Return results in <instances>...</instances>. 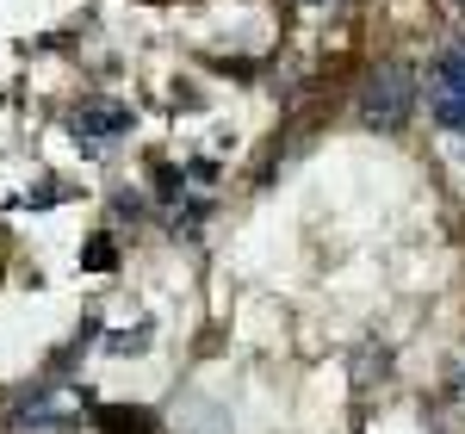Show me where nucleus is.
<instances>
[{"label":"nucleus","instance_id":"nucleus-1","mask_svg":"<svg viewBox=\"0 0 465 434\" xmlns=\"http://www.w3.org/2000/svg\"><path fill=\"white\" fill-rule=\"evenodd\" d=\"M416 112V69L410 63H379L360 81V124L366 131H403Z\"/></svg>","mask_w":465,"mask_h":434},{"label":"nucleus","instance_id":"nucleus-2","mask_svg":"<svg viewBox=\"0 0 465 434\" xmlns=\"http://www.w3.org/2000/svg\"><path fill=\"white\" fill-rule=\"evenodd\" d=\"M69 131H74L81 149H106L131 131V106H124V100H81V106L69 112Z\"/></svg>","mask_w":465,"mask_h":434},{"label":"nucleus","instance_id":"nucleus-3","mask_svg":"<svg viewBox=\"0 0 465 434\" xmlns=\"http://www.w3.org/2000/svg\"><path fill=\"white\" fill-rule=\"evenodd\" d=\"M429 112L447 124V131H465V63L447 50L429 69Z\"/></svg>","mask_w":465,"mask_h":434},{"label":"nucleus","instance_id":"nucleus-4","mask_svg":"<svg viewBox=\"0 0 465 434\" xmlns=\"http://www.w3.org/2000/svg\"><path fill=\"white\" fill-rule=\"evenodd\" d=\"M94 429L100 434H155V416L137 403H100L94 409Z\"/></svg>","mask_w":465,"mask_h":434},{"label":"nucleus","instance_id":"nucleus-5","mask_svg":"<svg viewBox=\"0 0 465 434\" xmlns=\"http://www.w3.org/2000/svg\"><path fill=\"white\" fill-rule=\"evenodd\" d=\"M118 261V249H112V236H94L87 249H81V267H112Z\"/></svg>","mask_w":465,"mask_h":434},{"label":"nucleus","instance_id":"nucleus-6","mask_svg":"<svg viewBox=\"0 0 465 434\" xmlns=\"http://www.w3.org/2000/svg\"><path fill=\"white\" fill-rule=\"evenodd\" d=\"M447 391H453V398L465 403V348L453 354V366H447Z\"/></svg>","mask_w":465,"mask_h":434},{"label":"nucleus","instance_id":"nucleus-7","mask_svg":"<svg viewBox=\"0 0 465 434\" xmlns=\"http://www.w3.org/2000/svg\"><path fill=\"white\" fill-rule=\"evenodd\" d=\"M155 192H162V199H174V192H180V174L168 168V162H155Z\"/></svg>","mask_w":465,"mask_h":434},{"label":"nucleus","instance_id":"nucleus-8","mask_svg":"<svg viewBox=\"0 0 465 434\" xmlns=\"http://www.w3.org/2000/svg\"><path fill=\"white\" fill-rule=\"evenodd\" d=\"M447 6H453V13H465V0H447Z\"/></svg>","mask_w":465,"mask_h":434}]
</instances>
